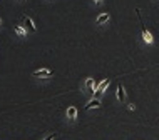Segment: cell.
<instances>
[{"label":"cell","instance_id":"cell-4","mask_svg":"<svg viewBox=\"0 0 159 140\" xmlns=\"http://www.w3.org/2000/svg\"><path fill=\"white\" fill-rule=\"evenodd\" d=\"M22 27L27 30V33H35L37 32V27H35V22L30 19V17H22Z\"/></svg>","mask_w":159,"mask_h":140},{"label":"cell","instance_id":"cell-6","mask_svg":"<svg viewBox=\"0 0 159 140\" xmlns=\"http://www.w3.org/2000/svg\"><path fill=\"white\" fill-rule=\"evenodd\" d=\"M111 20V15L107 14V12H102V14H99L96 17V20H94V23L97 25V27H102V25H107Z\"/></svg>","mask_w":159,"mask_h":140},{"label":"cell","instance_id":"cell-8","mask_svg":"<svg viewBox=\"0 0 159 140\" xmlns=\"http://www.w3.org/2000/svg\"><path fill=\"white\" fill-rule=\"evenodd\" d=\"M109 83H111V80H109V78H104V80H102V82H101V83H99V85H97L96 95L99 97V99H101V97H102V95H104V93H106L107 87H109Z\"/></svg>","mask_w":159,"mask_h":140},{"label":"cell","instance_id":"cell-14","mask_svg":"<svg viewBox=\"0 0 159 140\" xmlns=\"http://www.w3.org/2000/svg\"><path fill=\"white\" fill-rule=\"evenodd\" d=\"M0 27H2V19H0Z\"/></svg>","mask_w":159,"mask_h":140},{"label":"cell","instance_id":"cell-11","mask_svg":"<svg viewBox=\"0 0 159 140\" xmlns=\"http://www.w3.org/2000/svg\"><path fill=\"white\" fill-rule=\"evenodd\" d=\"M55 137H57V134H49V135H45L42 140H54Z\"/></svg>","mask_w":159,"mask_h":140},{"label":"cell","instance_id":"cell-5","mask_svg":"<svg viewBox=\"0 0 159 140\" xmlns=\"http://www.w3.org/2000/svg\"><path fill=\"white\" fill-rule=\"evenodd\" d=\"M77 113H79V108H77V107H74V105L67 107V110H66V118H67V122L74 124V122L77 120Z\"/></svg>","mask_w":159,"mask_h":140},{"label":"cell","instance_id":"cell-13","mask_svg":"<svg viewBox=\"0 0 159 140\" xmlns=\"http://www.w3.org/2000/svg\"><path fill=\"white\" fill-rule=\"evenodd\" d=\"M127 108L129 110H136V105L134 104H127Z\"/></svg>","mask_w":159,"mask_h":140},{"label":"cell","instance_id":"cell-7","mask_svg":"<svg viewBox=\"0 0 159 140\" xmlns=\"http://www.w3.org/2000/svg\"><path fill=\"white\" fill-rule=\"evenodd\" d=\"M116 99H117L119 104H124V102H126V88H124V85L121 82L116 87Z\"/></svg>","mask_w":159,"mask_h":140},{"label":"cell","instance_id":"cell-2","mask_svg":"<svg viewBox=\"0 0 159 140\" xmlns=\"http://www.w3.org/2000/svg\"><path fill=\"white\" fill-rule=\"evenodd\" d=\"M137 19H139V25H141V35H143V42L146 45H152V42H154V39H152V35H151V32L148 30V28L143 25V20H141V14H139V8H137Z\"/></svg>","mask_w":159,"mask_h":140},{"label":"cell","instance_id":"cell-15","mask_svg":"<svg viewBox=\"0 0 159 140\" xmlns=\"http://www.w3.org/2000/svg\"><path fill=\"white\" fill-rule=\"evenodd\" d=\"M19 2H22V0H19Z\"/></svg>","mask_w":159,"mask_h":140},{"label":"cell","instance_id":"cell-1","mask_svg":"<svg viewBox=\"0 0 159 140\" xmlns=\"http://www.w3.org/2000/svg\"><path fill=\"white\" fill-rule=\"evenodd\" d=\"M82 90H84L85 95H89L91 99L96 95L97 83H96V80H94V77H85V78H84V82H82Z\"/></svg>","mask_w":159,"mask_h":140},{"label":"cell","instance_id":"cell-12","mask_svg":"<svg viewBox=\"0 0 159 140\" xmlns=\"http://www.w3.org/2000/svg\"><path fill=\"white\" fill-rule=\"evenodd\" d=\"M92 3H94V7H101L104 3V0H92Z\"/></svg>","mask_w":159,"mask_h":140},{"label":"cell","instance_id":"cell-9","mask_svg":"<svg viewBox=\"0 0 159 140\" xmlns=\"http://www.w3.org/2000/svg\"><path fill=\"white\" fill-rule=\"evenodd\" d=\"M102 105V100L99 97H92L91 100L87 102V105H84V110H91V108H99Z\"/></svg>","mask_w":159,"mask_h":140},{"label":"cell","instance_id":"cell-3","mask_svg":"<svg viewBox=\"0 0 159 140\" xmlns=\"http://www.w3.org/2000/svg\"><path fill=\"white\" fill-rule=\"evenodd\" d=\"M52 75H54V72L50 69H47V67H42V69H37L32 72V77L39 78V80H49V78H52Z\"/></svg>","mask_w":159,"mask_h":140},{"label":"cell","instance_id":"cell-10","mask_svg":"<svg viewBox=\"0 0 159 140\" xmlns=\"http://www.w3.org/2000/svg\"><path fill=\"white\" fill-rule=\"evenodd\" d=\"M14 30H15V33H17V37L19 39H27V30L22 27V23H19V25H14Z\"/></svg>","mask_w":159,"mask_h":140}]
</instances>
